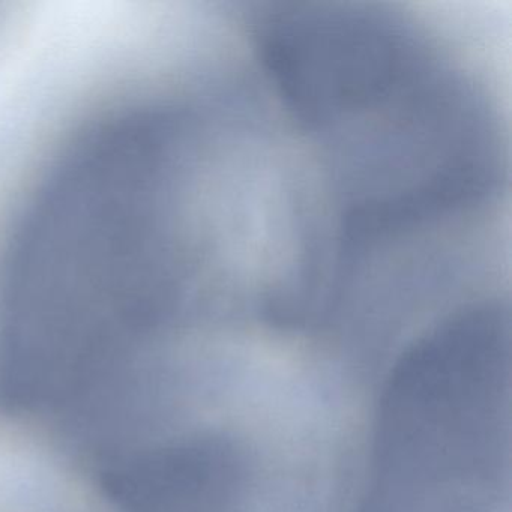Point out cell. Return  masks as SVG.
<instances>
[{
	"label": "cell",
	"mask_w": 512,
	"mask_h": 512,
	"mask_svg": "<svg viewBox=\"0 0 512 512\" xmlns=\"http://www.w3.org/2000/svg\"><path fill=\"white\" fill-rule=\"evenodd\" d=\"M506 322H509V320H506ZM499 323H503V322H499ZM494 325H497V323H494ZM488 326H491V325H488ZM485 328H487V326H485ZM476 331H479V329H476ZM473 332H475V331H473ZM470 334H472V332H470ZM467 335H469V334H467ZM464 337H466V335H464ZM461 338H463V337H461ZM458 340H460V338H458ZM455 341H457V340H455ZM452 343H454V341H452ZM449 344H451V343H449ZM449 344H448V346H449ZM442 349H443V347H442ZM442 349H440V350H442ZM437 352H439V350H437ZM436 353H434V355H436ZM431 356H433V355H431ZM431 356H430V358H431ZM430 358H428V359H430ZM425 361H427V359H425ZM424 362H422V364H424ZM418 367H419V365H418ZM418 367H416V368H418ZM416 368H415V370H416ZM415 370H413V371H415ZM409 374H407V376H409Z\"/></svg>",
	"instance_id": "obj_1"
}]
</instances>
